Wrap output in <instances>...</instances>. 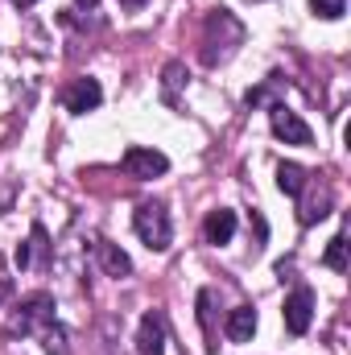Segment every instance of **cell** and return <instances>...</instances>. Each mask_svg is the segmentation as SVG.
<instances>
[{"label":"cell","mask_w":351,"mask_h":355,"mask_svg":"<svg viewBox=\"0 0 351 355\" xmlns=\"http://www.w3.org/2000/svg\"><path fill=\"white\" fill-rule=\"evenodd\" d=\"M124 174L137 178V182H149V178H162L170 170V157L162 153V149H145V145H132V149H124Z\"/></svg>","instance_id":"obj_4"},{"label":"cell","mask_w":351,"mask_h":355,"mask_svg":"<svg viewBox=\"0 0 351 355\" xmlns=\"http://www.w3.org/2000/svg\"><path fill=\"white\" fill-rule=\"evenodd\" d=\"M137 355H166V314L149 310L137 327Z\"/></svg>","instance_id":"obj_7"},{"label":"cell","mask_w":351,"mask_h":355,"mask_svg":"<svg viewBox=\"0 0 351 355\" xmlns=\"http://www.w3.org/2000/svg\"><path fill=\"white\" fill-rule=\"evenodd\" d=\"M198 322H203V331L211 335V289L198 293Z\"/></svg>","instance_id":"obj_19"},{"label":"cell","mask_w":351,"mask_h":355,"mask_svg":"<svg viewBox=\"0 0 351 355\" xmlns=\"http://www.w3.org/2000/svg\"><path fill=\"white\" fill-rule=\"evenodd\" d=\"M327 215H331V190H323L318 202H306V207H302V223H306V227L318 223V219H327Z\"/></svg>","instance_id":"obj_15"},{"label":"cell","mask_w":351,"mask_h":355,"mask_svg":"<svg viewBox=\"0 0 351 355\" xmlns=\"http://www.w3.org/2000/svg\"><path fill=\"white\" fill-rule=\"evenodd\" d=\"M277 186H281V194L302 198V190H306V170H302L298 162H281V166H277Z\"/></svg>","instance_id":"obj_12"},{"label":"cell","mask_w":351,"mask_h":355,"mask_svg":"<svg viewBox=\"0 0 351 355\" xmlns=\"http://www.w3.org/2000/svg\"><path fill=\"white\" fill-rule=\"evenodd\" d=\"M186 83V67L182 62H166V99L174 103V95H178V87Z\"/></svg>","instance_id":"obj_17"},{"label":"cell","mask_w":351,"mask_h":355,"mask_svg":"<svg viewBox=\"0 0 351 355\" xmlns=\"http://www.w3.org/2000/svg\"><path fill=\"white\" fill-rule=\"evenodd\" d=\"M12 265L21 268V272H25V268L33 265V240H25V244H17V252H12Z\"/></svg>","instance_id":"obj_18"},{"label":"cell","mask_w":351,"mask_h":355,"mask_svg":"<svg viewBox=\"0 0 351 355\" xmlns=\"http://www.w3.org/2000/svg\"><path fill=\"white\" fill-rule=\"evenodd\" d=\"M285 331L289 335H306L310 322H314V289L310 285H298L289 297H285Z\"/></svg>","instance_id":"obj_5"},{"label":"cell","mask_w":351,"mask_h":355,"mask_svg":"<svg viewBox=\"0 0 351 355\" xmlns=\"http://www.w3.org/2000/svg\"><path fill=\"white\" fill-rule=\"evenodd\" d=\"M132 227H137V236L145 240L149 252H166L174 244V223H170L166 202H141L132 211Z\"/></svg>","instance_id":"obj_2"},{"label":"cell","mask_w":351,"mask_h":355,"mask_svg":"<svg viewBox=\"0 0 351 355\" xmlns=\"http://www.w3.org/2000/svg\"><path fill=\"white\" fill-rule=\"evenodd\" d=\"M95 257H99V265H103L108 277H128V272H132L128 252H124L120 244H112V240H99V244H95Z\"/></svg>","instance_id":"obj_10"},{"label":"cell","mask_w":351,"mask_h":355,"mask_svg":"<svg viewBox=\"0 0 351 355\" xmlns=\"http://www.w3.org/2000/svg\"><path fill=\"white\" fill-rule=\"evenodd\" d=\"M42 347H46V355H71V343H67V327H62L58 318L42 327Z\"/></svg>","instance_id":"obj_13"},{"label":"cell","mask_w":351,"mask_h":355,"mask_svg":"<svg viewBox=\"0 0 351 355\" xmlns=\"http://www.w3.org/2000/svg\"><path fill=\"white\" fill-rule=\"evenodd\" d=\"M203 236H207V244H232V236H236V211H228V207H219V211H211L207 215V223H203Z\"/></svg>","instance_id":"obj_9"},{"label":"cell","mask_w":351,"mask_h":355,"mask_svg":"<svg viewBox=\"0 0 351 355\" xmlns=\"http://www.w3.org/2000/svg\"><path fill=\"white\" fill-rule=\"evenodd\" d=\"M323 265L335 268V272H348V236L339 232L331 244H327V252H323Z\"/></svg>","instance_id":"obj_14"},{"label":"cell","mask_w":351,"mask_h":355,"mask_svg":"<svg viewBox=\"0 0 351 355\" xmlns=\"http://www.w3.org/2000/svg\"><path fill=\"white\" fill-rule=\"evenodd\" d=\"M75 4H79V8H95V4H99V0H75Z\"/></svg>","instance_id":"obj_21"},{"label":"cell","mask_w":351,"mask_h":355,"mask_svg":"<svg viewBox=\"0 0 351 355\" xmlns=\"http://www.w3.org/2000/svg\"><path fill=\"white\" fill-rule=\"evenodd\" d=\"M240 42H244V25H240L228 8H215V12L207 17V29H203V62H207V67L228 62Z\"/></svg>","instance_id":"obj_1"},{"label":"cell","mask_w":351,"mask_h":355,"mask_svg":"<svg viewBox=\"0 0 351 355\" xmlns=\"http://www.w3.org/2000/svg\"><path fill=\"white\" fill-rule=\"evenodd\" d=\"M12 4H17V8H29V4H37V0H12Z\"/></svg>","instance_id":"obj_22"},{"label":"cell","mask_w":351,"mask_h":355,"mask_svg":"<svg viewBox=\"0 0 351 355\" xmlns=\"http://www.w3.org/2000/svg\"><path fill=\"white\" fill-rule=\"evenodd\" d=\"M46 322H54V297H50V293H29V297H21L12 327H17L21 335H29L33 327H46Z\"/></svg>","instance_id":"obj_6"},{"label":"cell","mask_w":351,"mask_h":355,"mask_svg":"<svg viewBox=\"0 0 351 355\" xmlns=\"http://www.w3.org/2000/svg\"><path fill=\"white\" fill-rule=\"evenodd\" d=\"M62 103H67V112L87 116V112H95V107L103 103V87H99L95 79H75L71 87L62 91Z\"/></svg>","instance_id":"obj_8"},{"label":"cell","mask_w":351,"mask_h":355,"mask_svg":"<svg viewBox=\"0 0 351 355\" xmlns=\"http://www.w3.org/2000/svg\"><path fill=\"white\" fill-rule=\"evenodd\" d=\"M252 335H257V310L252 306H236L228 314V339L232 343H252Z\"/></svg>","instance_id":"obj_11"},{"label":"cell","mask_w":351,"mask_h":355,"mask_svg":"<svg viewBox=\"0 0 351 355\" xmlns=\"http://www.w3.org/2000/svg\"><path fill=\"white\" fill-rule=\"evenodd\" d=\"M120 4H124V8H141L145 0H120Z\"/></svg>","instance_id":"obj_20"},{"label":"cell","mask_w":351,"mask_h":355,"mask_svg":"<svg viewBox=\"0 0 351 355\" xmlns=\"http://www.w3.org/2000/svg\"><path fill=\"white\" fill-rule=\"evenodd\" d=\"M310 8H314V17H323V21H339V17L348 12V0H310Z\"/></svg>","instance_id":"obj_16"},{"label":"cell","mask_w":351,"mask_h":355,"mask_svg":"<svg viewBox=\"0 0 351 355\" xmlns=\"http://www.w3.org/2000/svg\"><path fill=\"white\" fill-rule=\"evenodd\" d=\"M268 124H273V137L285 141V145H314L310 124H306L293 107H285V103H273V107H268Z\"/></svg>","instance_id":"obj_3"}]
</instances>
